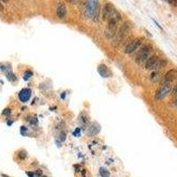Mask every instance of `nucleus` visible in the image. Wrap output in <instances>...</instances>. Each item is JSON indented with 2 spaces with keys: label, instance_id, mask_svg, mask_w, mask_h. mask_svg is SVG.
I'll use <instances>...</instances> for the list:
<instances>
[{
  "label": "nucleus",
  "instance_id": "nucleus-1",
  "mask_svg": "<svg viewBox=\"0 0 177 177\" xmlns=\"http://www.w3.org/2000/svg\"><path fill=\"white\" fill-rule=\"evenodd\" d=\"M121 21V15L120 14V12L118 11H116L114 14L113 15V17L109 19L108 25H107L105 32H104V35H105L107 39H112L116 35L118 23Z\"/></svg>",
  "mask_w": 177,
  "mask_h": 177
},
{
  "label": "nucleus",
  "instance_id": "nucleus-2",
  "mask_svg": "<svg viewBox=\"0 0 177 177\" xmlns=\"http://www.w3.org/2000/svg\"><path fill=\"white\" fill-rule=\"evenodd\" d=\"M84 15L87 19H92L98 8V0H86L84 5Z\"/></svg>",
  "mask_w": 177,
  "mask_h": 177
},
{
  "label": "nucleus",
  "instance_id": "nucleus-3",
  "mask_svg": "<svg viewBox=\"0 0 177 177\" xmlns=\"http://www.w3.org/2000/svg\"><path fill=\"white\" fill-rule=\"evenodd\" d=\"M167 64L166 60H159L157 56H151L145 63V68L148 70H153V69H158L165 66Z\"/></svg>",
  "mask_w": 177,
  "mask_h": 177
},
{
  "label": "nucleus",
  "instance_id": "nucleus-4",
  "mask_svg": "<svg viewBox=\"0 0 177 177\" xmlns=\"http://www.w3.org/2000/svg\"><path fill=\"white\" fill-rule=\"evenodd\" d=\"M153 52L152 48L150 46V45H145L143 46L139 52L136 54V57H135V62L138 63V64H141V63L146 61L151 55V53Z\"/></svg>",
  "mask_w": 177,
  "mask_h": 177
},
{
  "label": "nucleus",
  "instance_id": "nucleus-5",
  "mask_svg": "<svg viewBox=\"0 0 177 177\" xmlns=\"http://www.w3.org/2000/svg\"><path fill=\"white\" fill-rule=\"evenodd\" d=\"M129 30H130V26L128 25V23H124L121 26L119 31L117 33V36H116V38L114 40V45L115 46H118L122 42L127 36L128 35L129 33Z\"/></svg>",
  "mask_w": 177,
  "mask_h": 177
},
{
  "label": "nucleus",
  "instance_id": "nucleus-6",
  "mask_svg": "<svg viewBox=\"0 0 177 177\" xmlns=\"http://www.w3.org/2000/svg\"><path fill=\"white\" fill-rule=\"evenodd\" d=\"M173 89H172L170 83L161 84L159 86V88L157 90L156 93H155V98H156V100H161L164 97H166L167 94L169 93Z\"/></svg>",
  "mask_w": 177,
  "mask_h": 177
},
{
  "label": "nucleus",
  "instance_id": "nucleus-7",
  "mask_svg": "<svg viewBox=\"0 0 177 177\" xmlns=\"http://www.w3.org/2000/svg\"><path fill=\"white\" fill-rule=\"evenodd\" d=\"M142 43H143V38L142 37H138V38H135L133 41L129 43L125 48V53L127 54H131L135 52V50H137L141 45H142Z\"/></svg>",
  "mask_w": 177,
  "mask_h": 177
},
{
  "label": "nucleus",
  "instance_id": "nucleus-8",
  "mask_svg": "<svg viewBox=\"0 0 177 177\" xmlns=\"http://www.w3.org/2000/svg\"><path fill=\"white\" fill-rule=\"evenodd\" d=\"M114 6L111 4V3H106L104 5V9H103V19L105 20H109L110 18L113 17V15L115 13Z\"/></svg>",
  "mask_w": 177,
  "mask_h": 177
},
{
  "label": "nucleus",
  "instance_id": "nucleus-9",
  "mask_svg": "<svg viewBox=\"0 0 177 177\" xmlns=\"http://www.w3.org/2000/svg\"><path fill=\"white\" fill-rule=\"evenodd\" d=\"M177 78V71L175 70V69H171L170 71H168L164 78L162 79V82H161V84L164 83H170L171 82L175 81V79Z\"/></svg>",
  "mask_w": 177,
  "mask_h": 177
},
{
  "label": "nucleus",
  "instance_id": "nucleus-10",
  "mask_svg": "<svg viewBox=\"0 0 177 177\" xmlns=\"http://www.w3.org/2000/svg\"><path fill=\"white\" fill-rule=\"evenodd\" d=\"M31 90L29 89V88H25V89H22L20 93H19V98L21 102L23 103H26L29 101V99L31 97Z\"/></svg>",
  "mask_w": 177,
  "mask_h": 177
},
{
  "label": "nucleus",
  "instance_id": "nucleus-11",
  "mask_svg": "<svg viewBox=\"0 0 177 177\" xmlns=\"http://www.w3.org/2000/svg\"><path fill=\"white\" fill-rule=\"evenodd\" d=\"M97 72L99 73V74L104 77V78H107V77H110L112 75V72L110 71V69L107 67L106 65L104 64H100L97 67Z\"/></svg>",
  "mask_w": 177,
  "mask_h": 177
},
{
  "label": "nucleus",
  "instance_id": "nucleus-12",
  "mask_svg": "<svg viewBox=\"0 0 177 177\" xmlns=\"http://www.w3.org/2000/svg\"><path fill=\"white\" fill-rule=\"evenodd\" d=\"M66 7L63 3H60L57 8V16L60 19H63L66 16Z\"/></svg>",
  "mask_w": 177,
  "mask_h": 177
},
{
  "label": "nucleus",
  "instance_id": "nucleus-13",
  "mask_svg": "<svg viewBox=\"0 0 177 177\" xmlns=\"http://www.w3.org/2000/svg\"><path fill=\"white\" fill-rule=\"evenodd\" d=\"M161 78V75L158 72H153V73L151 74V81L152 83H157L160 80Z\"/></svg>",
  "mask_w": 177,
  "mask_h": 177
},
{
  "label": "nucleus",
  "instance_id": "nucleus-14",
  "mask_svg": "<svg viewBox=\"0 0 177 177\" xmlns=\"http://www.w3.org/2000/svg\"><path fill=\"white\" fill-rule=\"evenodd\" d=\"M100 175L102 177H109L110 175V173L108 170H106L105 168H100Z\"/></svg>",
  "mask_w": 177,
  "mask_h": 177
},
{
  "label": "nucleus",
  "instance_id": "nucleus-15",
  "mask_svg": "<svg viewBox=\"0 0 177 177\" xmlns=\"http://www.w3.org/2000/svg\"><path fill=\"white\" fill-rule=\"evenodd\" d=\"M33 76V72L30 71V70H28V71H26L25 73H24V76H23V79L25 80V81H27V80H29L30 77Z\"/></svg>",
  "mask_w": 177,
  "mask_h": 177
},
{
  "label": "nucleus",
  "instance_id": "nucleus-16",
  "mask_svg": "<svg viewBox=\"0 0 177 177\" xmlns=\"http://www.w3.org/2000/svg\"><path fill=\"white\" fill-rule=\"evenodd\" d=\"M6 77H7V79L11 81V82H14V81H16V76L13 74L12 73H7L6 74Z\"/></svg>",
  "mask_w": 177,
  "mask_h": 177
},
{
  "label": "nucleus",
  "instance_id": "nucleus-17",
  "mask_svg": "<svg viewBox=\"0 0 177 177\" xmlns=\"http://www.w3.org/2000/svg\"><path fill=\"white\" fill-rule=\"evenodd\" d=\"M27 157V152L25 151H21V152H19V158L21 160H24Z\"/></svg>",
  "mask_w": 177,
  "mask_h": 177
},
{
  "label": "nucleus",
  "instance_id": "nucleus-18",
  "mask_svg": "<svg viewBox=\"0 0 177 177\" xmlns=\"http://www.w3.org/2000/svg\"><path fill=\"white\" fill-rule=\"evenodd\" d=\"M169 5H171L172 6L177 7V0H168Z\"/></svg>",
  "mask_w": 177,
  "mask_h": 177
},
{
  "label": "nucleus",
  "instance_id": "nucleus-19",
  "mask_svg": "<svg viewBox=\"0 0 177 177\" xmlns=\"http://www.w3.org/2000/svg\"><path fill=\"white\" fill-rule=\"evenodd\" d=\"M3 114L6 115V116H9V115L11 114V109H9V108L5 109V110L3 111Z\"/></svg>",
  "mask_w": 177,
  "mask_h": 177
},
{
  "label": "nucleus",
  "instance_id": "nucleus-20",
  "mask_svg": "<svg viewBox=\"0 0 177 177\" xmlns=\"http://www.w3.org/2000/svg\"><path fill=\"white\" fill-rule=\"evenodd\" d=\"M30 123H31L32 125L34 124V125H36L37 124V119L36 118V117H32V119L30 120Z\"/></svg>",
  "mask_w": 177,
  "mask_h": 177
},
{
  "label": "nucleus",
  "instance_id": "nucleus-21",
  "mask_svg": "<svg viewBox=\"0 0 177 177\" xmlns=\"http://www.w3.org/2000/svg\"><path fill=\"white\" fill-rule=\"evenodd\" d=\"M172 93L174 96H177V85L173 89V91H172Z\"/></svg>",
  "mask_w": 177,
  "mask_h": 177
},
{
  "label": "nucleus",
  "instance_id": "nucleus-22",
  "mask_svg": "<svg viewBox=\"0 0 177 177\" xmlns=\"http://www.w3.org/2000/svg\"><path fill=\"white\" fill-rule=\"evenodd\" d=\"M27 175H29V177H35L34 173H32V172H27Z\"/></svg>",
  "mask_w": 177,
  "mask_h": 177
},
{
  "label": "nucleus",
  "instance_id": "nucleus-23",
  "mask_svg": "<svg viewBox=\"0 0 177 177\" xmlns=\"http://www.w3.org/2000/svg\"><path fill=\"white\" fill-rule=\"evenodd\" d=\"M36 173H37V174H36L37 175H42V171H41V170H37Z\"/></svg>",
  "mask_w": 177,
  "mask_h": 177
},
{
  "label": "nucleus",
  "instance_id": "nucleus-24",
  "mask_svg": "<svg viewBox=\"0 0 177 177\" xmlns=\"http://www.w3.org/2000/svg\"><path fill=\"white\" fill-rule=\"evenodd\" d=\"M69 3H71V4H74V3H76L77 2V0H67Z\"/></svg>",
  "mask_w": 177,
  "mask_h": 177
},
{
  "label": "nucleus",
  "instance_id": "nucleus-25",
  "mask_svg": "<svg viewBox=\"0 0 177 177\" xmlns=\"http://www.w3.org/2000/svg\"><path fill=\"white\" fill-rule=\"evenodd\" d=\"M3 10H4V6H3V5H2L1 2H0V12H2Z\"/></svg>",
  "mask_w": 177,
  "mask_h": 177
},
{
  "label": "nucleus",
  "instance_id": "nucleus-26",
  "mask_svg": "<svg viewBox=\"0 0 177 177\" xmlns=\"http://www.w3.org/2000/svg\"><path fill=\"white\" fill-rule=\"evenodd\" d=\"M2 177H9V176H8V175H4V174H3V175H2Z\"/></svg>",
  "mask_w": 177,
  "mask_h": 177
},
{
  "label": "nucleus",
  "instance_id": "nucleus-27",
  "mask_svg": "<svg viewBox=\"0 0 177 177\" xmlns=\"http://www.w3.org/2000/svg\"><path fill=\"white\" fill-rule=\"evenodd\" d=\"M175 105L177 106V97H176V99H175Z\"/></svg>",
  "mask_w": 177,
  "mask_h": 177
},
{
  "label": "nucleus",
  "instance_id": "nucleus-28",
  "mask_svg": "<svg viewBox=\"0 0 177 177\" xmlns=\"http://www.w3.org/2000/svg\"><path fill=\"white\" fill-rule=\"evenodd\" d=\"M2 1H3V2H5V3H6V2H7L8 0H2Z\"/></svg>",
  "mask_w": 177,
  "mask_h": 177
},
{
  "label": "nucleus",
  "instance_id": "nucleus-29",
  "mask_svg": "<svg viewBox=\"0 0 177 177\" xmlns=\"http://www.w3.org/2000/svg\"><path fill=\"white\" fill-rule=\"evenodd\" d=\"M43 177H46V176H43Z\"/></svg>",
  "mask_w": 177,
  "mask_h": 177
}]
</instances>
